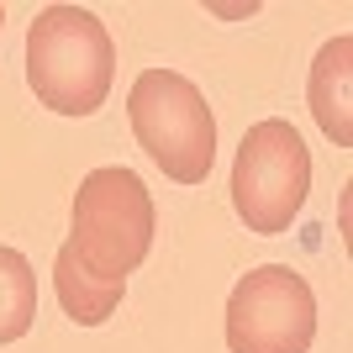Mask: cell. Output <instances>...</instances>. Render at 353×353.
<instances>
[{
    "instance_id": "cell-4",
    "label": "cell",
    "mask_w": 353,
    "mask_h": 353,
    "mask_svg": "<svg viewBox=\"0 0 353 353\" xmlns=\"http://www.w3.org/2000/svg\"><path fill=\"white\" fill-rule=\"evenodd\" d=\"M311 190V153L290 121L269 117L253 121L232 159V206L248 221V232L280 237L301 216Z\"/></svg>"
},
{
    "instance_id": "cell-3",
    "label": "cell",
    "mask_w": 353,
    "mask_h": 353,
    "mask_svg": "<svg viewBox=\"0 0 353 353\" xmlns=\"http://www.w3.org/2000/svg\"><path fill=\"white\" fill-rule=\"evenodd\" d=\"M69 243L101 280H127L153 248V195H148V185L121 163L90 169L79 179V195H74Z\"/></svg>"
},
{
    "instance_id": "cell-9",
    "label": "cell",
    "mask_w": 353,
    "mask_h": 353,
    "mask_svg": "<svg viewBox=\"0 0 353 353\" xmlns=\"http://www.w3.org/2000/svg\"><path fill=\"white\" fill-rule=\"evenodd\" d=\"M0 27H6V6H0Z\"/></svg>"
},
{
    "instance_id": "cell-1",
    "label": "cell",
    "mask_w": 353,
    "mask_h": 353,
    "mask_svg": "<svg viewBox=\"0 0 353 353\" xmlns=\"http://www.w3.org/2000/svg\"><path fill=\"white\" fill-rule=\"evenodd\" d=\"M117 79V48L85 6H48L27 27V85L59 117H95Z\"/></svg>"
},
{
    "instance_id": "cell-7",
    "label": "cell",
    "mask_w": 353,
    "mask_h": 353,
    "mask_svg": "<svg viewBox=\"0 0 353 353\" xmlns=\"http://www.w3.org/2000/svg\"><path fill=\"white\" fill-rule=\"evenodd\" d=\"M53 290H59V306L69 311V322L101 327L105 316L121 306L127 280H101V274H95V269L74 253V243H63L59 259H53Z\"/></svg>"
},
{
    "instance_id": "cell-6",
    "label": "cell",
    "mask_w": 353,
    "mask_h": 353,
    "mask_svg": "<svg viewBox=\"0 0 353 353\" xmlns=\"http://www.w3.org/2000/svg\"><path fill=\"white\" fill-rule=\"evenodd\" d=\"M348 85H353V37L338 32V37L316 53L311 85H306L311 117L332 137V148H353V95H348Z\"/></svg>"
},
{
    "instance_id": "cell-2",
    "label": "cell",
    "mask_w": 353,
    "mask_h": 353,
    "mask_svg": "<svg viewBox=\"0 0 353 353\" xmlns=\"http://www.w3.org/2000/svg\"><path fill=\"white\" fill-rule=\"evenodd\" d=\"M127 117L143 153L179 185H201L216 159V117L195 79L174 69H143L127 95Z\"/></svg>"
},
{
    "instance_id": "cell-8",
    "label": "cell",
    "mask_w": 353,
    "mask_h": 353,
    "mask_svg": "<svg viewBox=\"0 0 353 353\" xmlns=\"http://www.w3.org/2000/svg\"><path fill=\"white\" fill-rule=\"evenodd\" d=\"M37 322V274L16 248H0V343L27 338Z\"/></svg>"
},
{
    "instance_id": "cell-5",
    "label": "cell",
    "mask_w": 353,
    "mask_h": 353,
    "mask_svg": "<svg viewBox=\"0 0 353 353\" xmlns=\"http://www.w3.org/2000/svg\"><path fill=\"white\" fill-rule=\"evenodd\" d=\"M316 295L290 264L248 269L227 295V348L232 353H311Z\"/></svg>"
}]
</instances>
